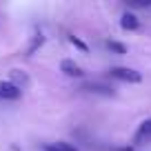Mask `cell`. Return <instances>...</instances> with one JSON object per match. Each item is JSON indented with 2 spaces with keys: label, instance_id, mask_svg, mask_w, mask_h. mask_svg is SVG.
<instances>
[{
  "label": "cell",
  "instance_id": "1",
  "mask_svg": "<svg viewBox=\"0 0 151 151\" xmlns=\"http://www.w3.org/2000/svg\"><path fill=\"white\" fill-rule=\"evenodd\" d=\"M109 76L116 78V80H120V82H129V85L142 82V73L136 71V69H131V67H111V69H109Z\"/></svg>",
  "mask_w": 151,
  "mask_h": 151
},
{
  "label": "cell",
  "instance_id": "2",
  "mask_svg": "<svg viewBox=\"0 0 151 151\" xmlns=\"http://www.w3.org/2000/svg\"><path fill=\"white\" fill-rule=\"evenodd\" d=\"M133 145H136V147L151 145V118L142 120L140 127L136 129V133H133Z\"/></svg>",
  "mask_w": 151,
  "mask_h": 151
},
{
  "label": "cell",
  "instance_id": "3",
  "mask_svg": "<svg viewBox=\"0 0 151 151\" xmlns=\"http://www.w3.org/2000/svg\"><path fill=\"white\" fill-rule=\"evenodd\" d=\"M60 71L65 76H69V78H82V76H85L82 67L78 65L76 60H69V58H65V60L60 62Z\"/></svg>",
  "mask_w": 151,
  "mask_h": 151
},
{
  "label": "cell",
  "instance_id": "4",
  "mask_svg": "<svg viewBox=\"0 0 151 151\" xmlns=\"http://www.w3.org/2000/svg\"><path fill=\"white\" fill-rule=\"evenodd\" d=\"M22 96V91L18 87H14L9 80H0V100H18Z\"/></svg>",
  "mask_w": 151,
  "mask_h": 151
},
{
  "label": "cell",
  "instance_id": "5",
  "mask_svg": "<svg viewBox=\"0 0 151 151\" xmlns=\"http://www.w3.org/2000/svg\"><path fill=\"white\" fill-rule=\"evenodd\" d=\"M9 82H11L14 87H18L20 91H22V89H27V87L31 85V80H29V76L24 73V71H20V69H14V71L9 73Z\"/></svg>",
  "mask_w": 151,
  "mask_h": 151
},
{
  "label": "cell",
  "instance_id": "6",
  "mask_svg": "<svg viewBox=\"0 0 151 151\" xmlns=\"http://www.w3.org/2000/svg\"><path fill=\"white\" fill-rule=\"evenodd\" d=\"M120 27H122L124 31H136V29H140V20H138L136 14L124 11V14L120 16Z\"/></svg>",
  "mask_w": 151,
  "mask_h": 151
},
{
  "label": "cell",
  "instance_id": "7",
  "mask_svg": "<svg viewBox=\"0 0 151 151\" xmlns=\"http://www.w3.org/2000/svg\"><path fill=\"white\" fill-rule=\"evenodd\" d=\"M85 91H89V93H100V96H116V91L111 89V87L102 85V82H89V85L82 87Z\"/></svg>",
  "mask_w": 151,
  "mask_h": 151
},
{
  "label": "cell",
  "instance_id": "8",
  "mask_svg": "<svg viewBox=\"0 0 151 151\" xmlns=\"http://www.w3.org/2000/svg\"><path fill=\"white\" fill-rule=\"evenodd\" d=\"M45 151H78V147H73L71 142L58 140V142H51V145H45Z\"/></svg>",
  "mask_w": 151,
  "mask_h": 151
},
{
  "label": "cell",
  "instance_id": "9",
  "mask_svg": "<svg viewBox=\"0 0 151 151\" xmlns=\"http://www.w3.org/2000/svg\"><path fill=\"white\" fill-rule=\"evenodd\" d=\"M107 49L109 51H113V53H118V56H124V53H127V47H124L122 42H118V40H107Z\"/></svg>",
  "mask_w": 151,
  "mask_h": 151
},
{
  "label": "cell",
  "instance_id": "10",
  "mask_svg": "<svg viewBox=\"0 0 151 151\" xmlns=\"http://www.w3.org/2000/svg\"><path fill=\"white\" fill-rule=\"evenodd\" d=\"M42 45H45V36H42V33H40V36H33V38H31V45L27 47V53H29V56H31V53H36V49L42 47Z\"/></svg>",
  "mask_w": 151,
  "mask_h": 151
},
{
  "label": "cell",
  "instance_id": "11",
  "mask_svg": "<svg viewBox=\"0 0 151 151\" xmlns=\"http://www.w3.org/2000/svg\"><path fill=\"white\" fill-rule=\"evenodd\" d=\"M69 42L73 45V47H78V49H80V51H89V47H87V45L82 42L80 38H76V36H69Z\"/></svg>",
  "mask_w": 151,
  "mask_h": 151
}]
</instances>
